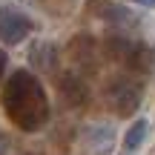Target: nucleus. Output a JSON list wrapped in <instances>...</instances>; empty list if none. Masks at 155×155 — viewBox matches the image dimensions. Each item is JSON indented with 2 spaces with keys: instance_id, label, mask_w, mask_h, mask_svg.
Returning <instances> with one entry per match:
<instances>
[{
  "instance_id": "f257e3e1",
  "label": "nucleus",
  "mask_w": 155,
  "mask_h": 155,
  "mask_svg": "<svg viewBox=\"0 0 155 155\" xmlns=\"http://www.w3.org/2000/svg\"><path fill=\"white\" fill-rule=\"evenodd\" d=\"M0 104H3L6 118L23 132H38L52 118V104L46 95V86L29 69H15L6 78Z\"/></svg>"
},
{
  "instance_id": "f03ea898",
  "label": "nucleus",
  "mask_w": 155,
  "mask_h": 155,
  "mask_svg": "<svg viewBox=\"0 0 155 155\" xmlns=\"http://www.w3.org/2000/svg\"><path fill=\"white\" fill-rule=\"evenodd\" d=\"M104 101L115 115L129 118L141 109V101H144V86L135 81L132 75H112L104 83Z\"/></svg>"
},
{
  "instance_id": "7ed1b4c3",
  "label": "nucleus",
  "mask_w": 155,
  "mask_h": 155,
  "mask_svg": "<svg viewBox=\"0 0 155 155\" xmlns=\"http://www.w3.org/2000/svg\"><path fill=\"white\" fill-rule=\"evenodd\" d=\"M104 55L109 61L121 63V66H129V69H147L152 63V52L147 49L144 43H135L132 38H127L124 32H115L104 40Z\"/></svg>"
},
{
  "instance_id": "20e7f679",
  "label": "nucleus",
  "mask_w": 155,
  "mask_h": 155,
  "mask_svg": "<svg viewBox=\"0 0 155 155\" xmlns=\"http://www.w3.org/2000/svg\"><path fill=\"white\" fill-rule=\"evenodd\" d=\"M86 15H92L95 20L106 23V26H115V29H132L138 23L135 12L129 6L118 3V0H89L86 3Z\"/></svg>"
},
{
  "instance_id": "39448f33",
  "label": "nucleus",
  "mask_w": 155,
  "mask_h": 155,
  "mask_svg": "<svg viewBox=\"0 0 155 155\" xmlns=\"http://www.w3.org/2000/svg\"><path fill=\"white\" fill-rule=\"evenodd\" d=\"M35 32V20L15 6H0V40L6 46L23 43Z\"/></svg>"
},
{
  "instance_id": "423d86ee",
  "label": "nucleus",
  "mask_w": 155,
  "mask_h": 155,
  "mask_svg": "<svg viewBox=\"0 0 155 155\" xmlns=\"http://www.w3.org/2000/svg\"><path fill=\"white\" fill-rule=\"evenodd\" d=\"M81 150L83 155H109L112 150H115V127L112 124H86V127L81 129Z\"/></svg>"
},
{
  "instance_id": "0eeeda50",
  "label": "nucleus",
  "mask_w": 155,
  "mask_h": 155,
  "mask_svg": "<svg viewBox=\"0 0 155 155\" xmlns=\"http://www.w3.org/2000/svg\"><path fill=\"white\" fill-rule=\"evenodd\" d=\"M58 92H61L63 104L72 106V109H78V106H83L89 101V86L81 78V72H75V69H66L58 78Z\"/></svg>"
},
{
  "instance_id": "6e6552de",
  "label": "nucleus",
  "mask_w": 155,
  "mask_h": 155,
  "mask_svg": "<svg viewBox=\"0 0 155 155\" xmlns=\"http://www.w3.org/2000/svg\"><path fill=\"white\" fill-rule=\"evenodd\" d=\"M98 40L92 38V35H78L72 38V43H69V52H72V61L78 63L81 69H86V72H92L95 66H98Z\"/></svg>"
},
{
  "instance_id": "1a4fd4ad",
  "label": "nucleus",
  "mask_w": 155,
  "mask_h": 155,
  "mask_svg": "<svg viewBox=\"0 0 155 155\" xmlns=\"http://www.w3.org/2000/svg\"><path fill=\"white\" fill-rule=\"evenodd\" d=\"M58 61H61V55H58V46L52 43V40H40V43H35L32 49H29V63H32V69L55 72Z\"/></svg>"
},
{
  "instance_id": "9d476101",
  "label": "nucleus",
  "mask_w": 155,
  "mask_h": 155,
  "mask_svg": "<svg viewBox=\"0 0 155 155\" xmlns=\"http://www.w3.org/2000/svg\"><path fill=\"white\" fill-rule=\"evenodd\" d=\"M147 132H150V121L147 118H138L132 127L127 129V138H124V150L127 152H135L141 144L147 141Z\"/></svg>"
},
{
  "instance_id": "9b49d317",
  "label": "nucleus",
  "mask_w": 155,
  "mask_h": 155,
  "mask_svg": "<svg viewBox=\"0 0 155 155\" xmlns=\"http://www.w3.org/2000/svg\"><path fill=\"white\" fill-rule=\"evenodd\" d=\"M9 150H12L9 135H6V132H0V155H9Z\"/></svg>"
},
{
  "instance_id": "f8f14e48",
  "label": "nucleus",
  "mask_w": 155,
  "mask_h": 155,
  "mask_svg": "<svg viewBox=\"0 0 155 155\" xmlns=\"http://www.w3.org/2000/svg\"><path fill=\"white\" fill-rule=\"evenodd\" d=\"M6 63H9V58H6V52L0 49V78H3V72H6Z\"/></svg>"
},
{
  "instance_id": "ddd939ff",
  "label": "nucleus",
  "mask_w": 155,
  "mask_h": 155,
  "mask_svg": "<svg viewBox=\"0 0 155 155\" xmlns=\"http://www.w3.org/2000/svg\"><path fill=\"white\" fill-rule=\"evenodd\" d=\"M138 3H147V6H155V0H138Z\"/></svg>"
},
{
  "instance_id": "4468645a",
  "label": "nucleus",
  "mask_w": 155,
  "mask_h": 155,
  "mask_svg": "<svg viewBox=\"0 0 155 155\" xmlns=\"http://www.w3.org/2000/svg\"><path fill=\"white\" fill-rule=\"evenodd\" d=\"M150 155H155V147H152V152H150Z\"/></svg>"
}]
</instances>
